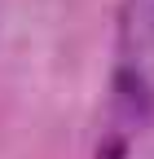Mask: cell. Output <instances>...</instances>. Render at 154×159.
I'll list each match as a JSON object with an SVG mask.
<instances>
[{
    "mask_svg": "<svg viewBox=\"0 0 154 159\" xmlns=\"http://www.w3.org/2000/svg\"><path fill=\"white\" fill-rule=\"evenodd\" d=\"M114 84H119V97H123L128 106H137V102H141V80L132 75V71H119V75H114Z\"/></svg>",
    "mask_w": 154,
    "mask_h": 159,
    "instance_id": "cell-1",
    "label": "cell"
},
{
    "mask_svg": "<svg viewBox=\"0 0 154 159\" xmlns=\"http://www.w3.org/2000/svg\"><path fill=\"white\" fill-rule=\"evenodd\" d=\"M97 159H128V142L123 137H106L101 150H97Z\"/></svg>",
    "mask_w": 154,
    "mask_h": 159,
    "instance_id": "cell-2",
    "label": "cell"
}]
</instances>
